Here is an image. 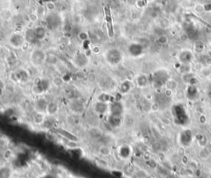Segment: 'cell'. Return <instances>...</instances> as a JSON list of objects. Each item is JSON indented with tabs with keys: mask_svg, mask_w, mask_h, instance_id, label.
I'll return each instance as SVG.
<instances>
[{
	"mask_svg": "<svg viewBox=\"0 0 211 178\" xmlns=\"http://www.w3.org/2000/svg\"><path fill=\"white\" fill-rule=\"evenodd\" d=\"M105 14H106V28H107V34L110 38H112L114 37V29L112 25V18L109 6L105 7Z\"/></svg>",
	"mask_w": 211,
	"mask_h": 178,
	"instance_id": "obj_17",
	"label": "cell"
},
{
	"mask_svg": "<svg viewBox=\"0 0 211 178\" xmlns=\"http://www.w3.org/2000/svg\"><path fill=\"white\" fill-rule=\"evenodd\" d=\"M177 86H178L177 82L176 81V80H174L172 79L168 80H167V82L166 83V85H165V87H166L167 89L172 90V91H173V90H175V89H177Z\"/></svg>",
	"mask_w": 211,
	"mask_h": 178,
	"instance_id": "obj_28",
	"label": "cell"
},
{
	"mask_svg": "<svg viewBox=\"0 0 211 178\" xmlns=\"http://www.w3.org/2000/svg\"><path fill=\"white\" fill-rule=\"evenodd\" d=\"M35 32H36V36L37 41L43 40L45 38V36H46V30L43 27H37V28L35 29Z\"/></svg>",
	"mask_w": 211,
	"mask_h": 178,
	"instance_id": "obj_27",
	"label": "cell"
},
{
	"mask_svg": "<svg viewBox=\"0 0 211 178\" xmlns=\"http://www.w3.org/2000/svg\"><path fill=\"white\" fill-rule=\"evenodd\" d=\"M143 49H144V47L141 43L134 42L129 45L128 47V52L130 56H132L134 57H138L143 54Z\"/></svg>",
	"mask_w": 211,
	"mask_h": 178,
	"instance_id": "obj_16",
	"label": "cell"
},
{
	"mask_svg": "<svg viewBox=\"0 0 211 178\" xmlns=\"http://www.w3.org/2000/svg\"><path fill=\"white\" fill-rule=\"evenodd\" d=\"M183 134L186 137H184L182 135H181V144L184 146L190 145L191 142L192 141V134L189 131V129H187V130L184 132Z\"/></svg>",
	"mask_w": 211,
	"mask_h": 178,
	"instance_id": "obj_25",
	"label": "cell"
},
{
	"mask_svg": "<svg viewBox=\"0 0 211 178\" xmlns=\"http://www.w3.org/2000/svg\"><path fill=\"white\" fill-rule=\"evenodd\" d=\"M51 86V82L50 80L46 78H43L39 80V82L35 84L34 88H33V92L36 95H41L43 93L46 92Z\"/></svg>",
	"mask_w": 211,
	"mask_h": 178,
	"instance_id": "obj_10",
	"label": "cell"
},
{
	"mask_svg": "<svg viewBox=\"0 0 211 178\" xmlns=\"http://www.w3.org/2000/svg\"><path fill=\"white\" fill-rule=\"evenodd\" d=\"M106 62L109 65H119L123 60V55L121 52L117 48H110L104 54Z\"/></svg>",
	"mask_w": 211,
	"mask_h": 178,
	"instance_id": "obj_1",
	"label": "cell"
},
{
	"mask_svg": "<svg viewBox=\"0 0 211 178\" xmlns=\"http://www.w3.org/2000/svg\"><path fill=\"white\" fill-rule=\"evenodd\" d=\"M164 178H177V177H176V176H175V175L168 173L167 176H164Z\"/></svg>",
	"mask_w": 211,
	"mask_h": 178,
	"instance_id": "obj_33",
	"label": "cell"
},
{
	"mask_svg": "<svg viewBox=\"0 0 211 178\" xmlns=\"http://www.w3.org/2000/svg\"><path fill=\"white\" fill-rule=\"evenodd\" d=\"M158 41L160 43V44H166L167 42V38L166 36H164V35H163V36H160L159 38H158Z\"/></svg>",
	"mask_w": 211,
	"mask_h": 178,
	"instance_id": "obj_31",
	"label": "cell"
},
{
	"mask_svg": "<svg viewBox=\"0 0 211 178\" xmlns=\"http://www.w3.org/2000/svg\"><path fill=\"white\" fill-rule=\"evenodd\" d=\"M13 170L10 165H0V178H13Z\"/></svg>",
	"mask_w": 211,
	"mask_h": 178,
	"instance_id": "obj_18",
	"label": "cell"
},
{
	"mask_svg": "<svg viewBox=\"0 0 211 178\" xmlns=\"http://www.w3.org/2000/svg\"><path fill=\"white\" fill-rule=\"evenodd\" d=\"M26 38L25 36L22 33L20 32H15L11 35L8 38V43L12 47L15 49H19V48L23 47V46L26 43Z\"/></svg>",
	"mask_w": 211,
	"mask_h": 178,
	"instance_id": "obj_4",
	"label": "cell"
},
{
	"mask_svg": "<svg viewBox=\"0 0 211 178\" xmlns=\"http://www.w3.org/2000/svg\"><path fill=\"white\" fill-rule=\"evenodd\" d=\"M124 113H125V105L120 100L115 99L109 104L108 115L124 116Z\"/></svg>",
	"mask_w": 211,
	"mask_h": 178,
	"instance_id": "obj_6",
	"label": "cell"
},
{
	"mask_svg": "<svg viewBox=\"0 0 211 178\" xmlns=\"http://www.w3.org/2000/svg\"><path fill=\"white\" fill-rule=\"evenodd\" d=\"M55 134L57 136L63 138L65 141H71V142H78V137L75 135L71 131L67 130L63 128H57L55 129Z\"/></svg>",
	"mask_w": 211,
	"mask_h": 178,
	"instance_id": "obj_9",
	"label": "cell"
},
{
	"mask_svg": "<svg viewBox=\"0 0 211 178\" xmlns=\"http://www.w3.org/2000/svg\"><path fill=\"white\" fill-rule=\"evenodd\" d=\"M68 108L72 113H74L76 116H80L85 111L86 107L82 101H80L79 99H73L71 100L70 104H68Z\"/></svg>",
	"mask_w": 211,
	"mask_h": 178,
	"instance_id": "obj_8",
	"label": "cell"
},
{
	"mask_svg": "<svg viewBox=\"0 0 211 178\" xmlns=\"http://www.w3.org/2000/svg\"><path fill=\"white\" fill-rule=\"evenodd\" d=\"M149 83V79L146 75L144 74H141V75H138L136 78V85L138 87L140 88H145L148 86Z\"/></svg>",
	"mask_w": 211,
	"mask_h": 178,
	"instance_id": "obj_22",
	"label": "cell"
},
{
	"mask_svg": "<svg viewBox=\"0 0 211 178\" xmlns=\"http://www.w3.org/2000/svg\"><path fill=\"white\" fill-rule=\"evenodd\" d=\"M197 143H199V145L200 146H201V147H205V146H207V143H208V140L207 138H206V136L205 135H202V134H201V135H199V137L197 136Z\"/></svg>",
	"mask_w": 211,
	"mask_h": 178,
	"instance_id": "obj_29",
	"label": "cell"
},
{
	"mask_svg": "<svg viewBox=\"0 0 211 178\" xmlns=\"http://www.w3.org/2000/svg\"><path fill=\"white\" fill-rule=\"evenodd\" d=\"M25 38L26 41L30 43H35L36 41H37L36 39V32H35V29H28L27 31L25 32Z\"/></svg>",
	"mask_w": 211,
	"mask_h": 178,
	"instance_id": "obj_26",
	"label": "cell"
},
{
	"mask_svg": "<svg viewBox=\"0 0 211 178\" xmlns=\"http://www.w3.org/2000/svg\"><path fill=\"white\" fill-rule=\"evenodd\" d=\"M132 89V84L129 80L123 81L119 87V91L121 95H127Z\"/></svg>",
	"mask_w": 211,
	"mask_h": 178,
	"instance_id": "obj_23",
	"label": "cell"
},
{
	"mask_svg": "<svg viewBox=\"0 0 211 178\" xmlns=\"http://www.w3.org/2000/svg\"><path fill=\"white\" fill-rule=\"evenodd\" d=\"M112 153L111 147L108 144H101L97 148V154L102 158H108Z\"/></svg>",
	"mask_w": 211,
	"mask_h": 178,
	"instance_id": "obj_21",
	"label": "cell"
},
{
	"mask_svg": "<svg viewBox=\"0 0 211 178\" xmlns=\"http://www.w3.org/2000/svg\"><path fill=\"white\" fill-rule=\"evenodd\" d=\"M46 56L47 54L45 52L44 50L40 48H35L34 50L31 51V54L29 56V61L31 63V65L38 67L43 65L45 62Z\"/></svg>",
	"mask_w": 211,
	"mask_h": 178,
	"instance_id": "obj_3",
	"label": "cell"
},
{
	"mask_svg": "<svg viewBox=\"0 0 211 178\" xmlns=\"http://www.w3.org/2000/svg\"><path fill=\"white\" fill-rule=\"evenodd\" d=\"M59 111H60V107H59L58 102L54 101V100L49 101L47 108L45 110V113L48 117H51V118L55 117L56 115H58Z\"/></svg>",
	"mask_w": 211,
	"mask_h": 178,
	"instance_id": "obj_15",
	"label": "cell"
},
{
	"mask_svg": "<svg viewBox=\"0 0 211 178\" xmlns=\"http://www.w3.org/2000/svg\"><path fill=\"white\" fill-rule=\"evenodd\" d=\"M210 127H211V123H210Z\"/></svg>",
	"mask_w": 211,
	"mask_h": 178,
	"instance_id": "obj_35",
	"label": "cell"
},
{
	"mask_svg": "<svg viewBox=\"0 0 211 178\" xmlns=\"http://www.w3.org/2000/svg\"><path fill=\"white\" fill-rule=\"evenodd\" d=\"M92 109L93 113L97 116H105V115L107 116L109 113V104L96 100L92 104Z\"/></svg>",
	"mask_w": 211,
	"mask_h": 178,
	"instance_id": "obj_5",
	"label": "cell"
},
{
	"mask_svg": "<svg viewBox=\"0 0 211 178\" xmlns=\"http://www.w3.org/2000/svg\"><path fill=\"white\" fill-rule=\"evenodd\" d=\"M96 100H99V101H102V102H105V103L110 104L111 102H112L113 100H115V99L113 98V96L111 94H109V93L102 92L97 96Z\"/></svg>",
	"mask_w": 211,
	"mask_h": 178,
	"instance_id": "obj_24",
	"label": "cell"
},
{
	"mask_svg": "<svg viewBox=\"0 0 211 178\" xmlns=\"http://www.w3.org/2000/svg\"><path fill=\"white\" fill-rule=\"evenodd\" d=\"M46 8H47L49 10H54L55 8V5L54 3L49 2V3H47V4H46Z\"/></svg>",
	"mask_w": 211,
	"mask_h": 178,
	"instance_id": "obj_32",
	"label": "cell"
},
{
	"mask_svg": "<svg viewBox=\"0 0 211 178\" xmlns=\"http://www.w3.org/2000/svg\"><path fill=\"white\" fill-rule=\"evenodd\" d=\"M169 79H170V76L167 71L158 70L153 73V77H152V83L156 89H159L165 86L166 83Z\"/></svg>",
	"mask_w": 211,
	"mask_h": 178,
	"instance_id": "obj_2",
	"label": "cell"
},
{
	"mask_svg": "<svg viewBox=\"0 0 211 178\" xmlns=\"http://www.w3.org/2000/svg\"><path fill=\"white\" fill-rule=\"evenodd\" d=\"M177 59L181 64H191L194 59V54L191 51L187 49L182 50L181 52H179Z\"/></svg>",
	"mask_w": 211,
	"mask_h": 178,
	"instance_id": "obj_13",
	"label": "cell"
},
{
	"mask_svg": "<svg viewBox=\"0 0 211 178\" xmlns=\"http://www.w3.org/2000/svg\"><path fill=\"white\" fill-rule=\"evenodd\" d=\"M47 115L45 112H41L35 110V113L31 116V122L36 127H42L47 119Z\"/></svg>",
	"mask_w": 211,
	"mask_h": 178,
	"instance_id": "obj_12",
	"label": "cell"
},
{
	"mask_svg": "<svg viewBox=\"0 0 211 178\" xmlns=\"http://www.w3.org/2000/svg\"><path fill=\"white\" fill-rule=\"evenodd\" d=\"M186 97L191 100H195L199 98V89L196 86L192 84H190V86L186 88Z\"/></svg>",
	"mask_w": 211,
	"mask_h": 178,
	"instance_id": "obj_20",
	"label": "cell"
},
{
	"mask_svg": "<svg viewBox=\"0 0 211 178\" xmlns=\"http://www.w3.org/2000/svg\"><path fill=\"white\" fill-rule=\"evenodd\" d=\"M116 154L120 159L126 161L131 158L133 154V148L129 144H121L117 147Z\"/></svg>",
	"mask_w": 211,
	"mask_h": 178,
	"instance_id": "obj_7",
	"label": "cell"
},
{
	"mask_svg": "<svg viewBox=\"0 0 211 178\" xmlns=\"http://www.w3.org/2000/svg\"><path fill=\"white\" fill-rule=\"evenodd\" d=\"M48 103H49V101L45 98H44V97H39L35 101V110L41 111V112H45Z\"/></svg>",
	"mask_w": 211,
	"mask_h": 178,
	"instance_id": "obj_19",
	"label": "cell"
},
{
	"mask_svg": "<svg viewBox=\"0 0 211 178\" xmlns=\"http://www.w3.org/2000/svg\"><path fill=\"white\" fill-rule=\"evenodd\" d=\"M45 62L49 63L50 65H55L58 62V58L55 55L53 54H50V55L46 56V61Z\"/></svg>",
	"mask_w": 211,
	"mask_h": 178,
	"instance_id": "obj_30",
	"label": "cell"
},
{
	"mask_svg": "<svg viewBox=\"0 0 211 178\" xmlns=\"http://www.w3.org/2000/svg\"><path fill=\"white\" fill-rule=\"evenodd\" d=\"M124 116L107 115V124L112 129H118L124 124Z\"/></svg>",
	"mask_w": 211,
	"mask_h": 178,
	"instance_id": "obj_11",
	"label": "cell"
},
{
	"mask_svg": "<svg viewBox=\"0 0 211 178\" xmlns=\"http://www.w3.org/2000/svg\"><path fill=\"white\" fill-rule=\"evenodd\" d=\"M88 57L83 52H78L74 57V65L78 68H84L88 64Z\"/></svg>",
	"mask_w": 211,
	"mask_h": 178,
	"instance_id": "obj_14",
	"label": "cell"
},
{
	"mask_svg": "<svg viewBox=\"0 0 211 178\" xmlns=\"http://www.w3.org/2000/svg\"><path fill=\"white\" fill-rule=\"evenodd\" d=\"M209 91H210V93L211 94V85H210V89H209Z\"/></svg>",
	"mask_w": 211,
	"mask_h": 178,
	"instance_id": "obj_34",
	"label": "cell"
}]
</instances>
